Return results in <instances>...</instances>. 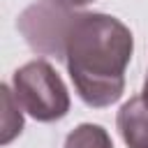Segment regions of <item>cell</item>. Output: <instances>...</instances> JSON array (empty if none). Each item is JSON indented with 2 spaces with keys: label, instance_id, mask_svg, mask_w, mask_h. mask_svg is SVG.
Here are the masks:
<instances>
[{
  "label": "cell",
  "instance_id": "obj_1",
  "mask_svg": "<svg viewBox=\"0 0 148 148\" xmlns=\"http://www.w3.org/2000/svg\"><path fill=\"white\" fill-rule=\"evenodd\" d=\"M132 51V32L116 16L79 14L74 18L65 42V62L88 106L104 109L120 99Z\"/></svg>",
  "mask_w": 148,
  "mask_h": 148
},
{
  "label": "cell",
  "instance_id": "obj_2",
  "mask_svg": "<svg viewBox=\"0 0 148 148\" xmlns=\"http://www.w3.org/2000/svg\"><path fill=\"white\" fill-rule=\"evenodd\" d=\"M14 95L21 109L39 123L60 120L69 111L67 86L46 60H30L14 72Z\"/></svg>",
  "mask_w": 148,
  "mask_h": 148
},
{
  "label": "cell",
  "instance_id": "obj_3",
  "mask_svg": "<svg viewBox=\"0 0 148 148\" xmlns=\"http://www.w3.org/2000/svg\"><path fill=\"white\" fill-rule=\"evenodd\" d=\"M79 14L60 0H39L23 9L18 16V30L32 51L65 60L67 32Z\"/></svg>",
  "mask_w": 148,
  "mask_h": 148
},
{
  "label": "cell",
  "instance_id": "obj_4",
  "mask_svg": "<svg viewBox=\"0 0 148 148\" xmlns=\"http://www.w3.org/2000/svg\"><path fill=\"white\" fill-rule=\"evenodd\" d=\"M116 125L127 148H148V97L143 92L130 97L120 106Z\"/></svg>",
  "mask_w": 148,
  "mask_h": 148
},
{
  "label": "cell",
  "instance_id": "obj_5",
  "mask_svg": "<svg viewBox=\"0 0 148 148\" xmlns=\"http://www.w3.org/2000/svg\"><path fill=\"white\" fill-rule=\"evenodd\" d=\"M18 99L9 90V86H2V143H9L14 136L21 134L23 130V116L18 111Z\"/></svg>",
  "mask_w": 148,
  "mask_h": 148
},
{
  "label": "cell",
  "instance_id": "obj_6",
  "mask_svg": "<svg viewBox=\"0 0 148 148\" xmlns=\"http://www.w3.org/2000/svg\"><path fill=\"white\" fill-rule=\"evenodd\" d=\"M60 2L67 5V7H72V9H76V7H86V5H90L95 0H60Z\"/></svg>",
  "mask_w": 148,
  "mask_h": 148
},
{
  "label": "cell",
  "instance_id": "obj_7",
  "mask_svg": "<svg viewBox=\"0 0 148 148\" xmlns=\"http://www.w3.org/2000/svg\"><path fill=\"white\" fill-rule=\"evenodd\" d=\"M143 95L148 97V76H146V83H143Z\"/></svg>",
  "mask_w": 148,
  "mask_h": 148
}]
</instances>
